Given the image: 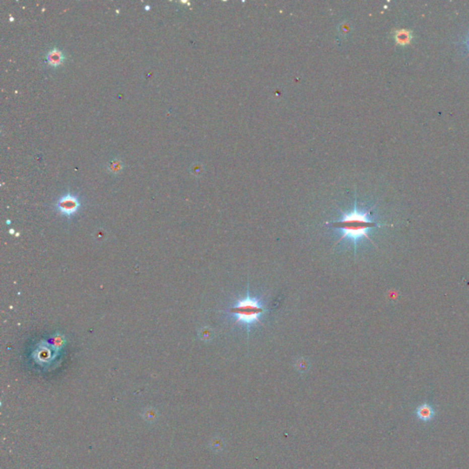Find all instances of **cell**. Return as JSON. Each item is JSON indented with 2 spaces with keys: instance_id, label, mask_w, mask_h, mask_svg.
Masks as SVG:
<instances>
[{
  "instance_id": "cell-1",
  "label": "cell",
  "mask_w": 469,
  "mask_h": 469,
  "mask_svg": "<svg viewBox=\"0 0 469 469\" xmlns=\"http://www.w3.org/2000/svg\"><path fill=\"white\" fill-rule=\"evenodd\" d=\"M328 225L333 228H337L342 232V236L338 242L336 243V245L346 238H349L353 242L355 257L357 254V245L360 239L367 238L370 242L374 244L372 239L368 235L370 230L377 227L387 226L386 224H379L373 220L371 218V212L369 210L358 209L357 200L355 201L354 209L351 212L344 214L339 220L328 223Z\"/></svg>"
},
{
  "instance_id": "cell-2",
  "label": "cell",
  "mask_w": 469,
  "mask_h": 469,
  "mask_svg": "<svg viewBox=\"0 0 469 469\" xmlns=\"http://www.w3.org/2000/svg\"><path fill=\"white\" fill-rule=\"evenodd\" d=\"M228 313L236 316L235 323H241L247 326L248 339L249 327L254 323H260V317L266 313V309L257 299L250 296L249 283H247V296L238 300L234 306L229 308Z\"/></svg>"
},
{
  "instance_id": "cell-3",
  "label": "cell",
  "mask_w": 469,
  "mask_h": 469,
  "mask_svg": "<svg viewBox=\"0 0 469 469\" xmlns=\"http://www.w3.org/2000/svg\"><path fill=\"white\" fill-rule=\"evenodd\" d=\"M80 207V202L77 197L72 194H66L61 197L56 204V208L63 216L71 217L75 215Z\"/></svg>"
},
{
  "instance_id": "cell-4",
  "label": "cell",
  "mask_w": 469,
  "mask_h": 469,
  "mask_svg": "<svg viewBox=\"0 0 469 469\" xmlns=\"http://www.w3.org/2000/svg\"><path fill=\"white\" fill-rule=\"evenodd\" d=\"M414 414L419 421L424 424H429L434 421L435 416L437 415V412L432 404L424 403L415 408Z\"/></svg>"
},
{
  "instance_id": "cell-5",
  "label": "cell",
  "mask_w": 469,
  "mask_h": 469,
  "mask_svg": "<svg viewBox=\"0 0 469 469\" xmlns=\"http://www.w3.org/2000/svg\"><path fill=\"white\" fill-rule=\"evenodd\" d=\"M46 61L51 67H59L65 61V56L59 49L53 48L51 51H48L46 55Z\"/></svg>"
},
{
  "instance_id": "cell-6",
  "label": "cell",
  "mask_w": 469,
  "mask_h": 469,
  "mask_svg": "<svg viewBox=\"0 0 469 469\" xmlns=\"http://www.w3.org/2000/svg\"><path fill=\"white\" fill-rule=\"evenodd\" d=\"M395 40H396L397 43L399 44V45H407V44L410 43L411 40H412L411 32L409 31H406V30H400V31H398L396 32Z\"/></svg>"
},
{
  "instance_id": "cell-7",
  "label": "cell",
  "mask_w": 469,
  "mask_h": 469,
  "mask_svg": "<svg viewBox=\"0 0 469 469\" xmlns=\"http://www.w3.org/2000/svg\"><path fill=\"white\" fill-rule=\"evenodd\" d=\"M109 171L114 173H118L122 171V163L119 161H113L109 163Z\"/></svg>"
},
{
  "instance_id": "cell-8",
  "label": "cell",
  "mask_w": 469,
  "mask_h": 469,
  "mask_svg": "<svg viewBox=\"0 0 469 469\" xmlns=\"http://www.w3.org/2000/svg\"><path fill=\"white\" fill-rule=\"evenodd\" d=\"M465 46H466V48H467V50L469 51V37L466 39V41H465Z\"/></svg>"
}]
</instances>
